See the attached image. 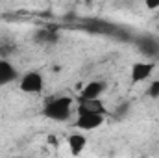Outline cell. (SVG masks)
I'll return each mask as SVG.
<instances>
[{
  "label": "cell",
  "mask_w": 159,
  "mask_h": 158,
  "mask_svg": "<svg viewBox=\"0 0 159 158\" xmlns=\"http://www.w3.org/2000/svg\"><path fill=\"white\" fill-rule=\"evenodd\" d=\"M11 158H28V156H11Z\"/></svg>",
  "instance_id": "cell-11"
},
{
  "label": "cell",
  "mask_w": 159,
  "mask_h": 158,
  "mask_svg": "<svg viewBox=\"0 0 159 158\" xmlns=\"http://www.w3.org/2000/svg\"><path fill=\"white\" fill-rule=\"evenodd\" d=\"M106 91V84L100 80H93L89 84H85L80 91V99L83 101H98L102 97V93Z\"/></svg>",
  "instance_id": "cell-5"
},
{
  "label": "cell",
  "mask_w": 159,
  "mask_h": 158,
  "mask_svg": "<svg viewBox=\"0 0 159 158\" xmlns=\"http://www.w3.org/2000/svg\"><path fill=\"white\" fill-rule=\"evenodd\" d=\"M154 69H156V65L152 62H137V63H133L131 65V73H129L131 75V82L133 84H139V82L148 80L152 77Z\"/></svg>",
  "instance_id": "cell-4"
},
{
  "label": "cell",
  "mask_w": 159,
  "mask_h": 158,
  "mask_svg": "<svg viewBox=\"0 0 159 158\" xmlns=\"http://www.w3.org/2000/svg\"><path fill=\"white\" fill-rule=\"evenodd\" d=\"M67 145H69V151H70L72 156H80L87 147V138L81 132H74L67 138Z\"/></svg>",
  "instance_id": "cell-6"
},
{
  "label": "cell",
  "mask_w": 159,
  "mask_h": 158,
  "mask_svg": "<svg viewBox=\"0 0 159 158\" xmlns=\"http://www.w3.org/2000/svg\"><path fill=\"white\" fill-rule=\"evenodd\" d=\"M44 87V78L39 71H28L26 75H22L20 78V91L28 93V95H35L41 93Z\"/></svg>",
  "instance_id": "cell-2"
},
{
  "label": "cell",
  "mask_w": 159,
  "mask_h": 158,
  "mask_svg": "<svg viewBox=\"0 0 159 158\" xmlns=\"http://www.w3.org/2000/svg\"><path fill=\"white\" fill-rule=\"evenodd\" d=\"M146 6H148L150 9H154V7H159V0H154V2H146Z\"/></svg>",
  "instance_id": "cell-10"
},
{
  "label": "cell",
  "mask_w": 159,
  "mask_h": 158,
  "mask_svg": "<svg viewBox=\"0 0 159 158\" xmlns=\"http://www.w3.org/2000/svg\"><path fill=\"white\" fill-rule=\"evenodd\" d=\"M148 97H152V99H157L159 97V80H154L150 86H148Z\"/></svg>",
  "instance_id": "cell-9"
},
{
  "label": "cell",
  "mask_w": 159,
  "mask_h": 158,
  "mask_svg": "<svg viewBox=\"0 0 159 158\" xmlns=\"http://www.w3.org/2000/svg\"><path fill=\"white\" fill-rule=\"evenodd\" d=\"M104 121H106V116H100V114H78L74 126L78 130H96L104 125Z\"/></svg>",
  "instance_id": "cell-3"
},
{
  "label": "cell",
  "mask_w": 159,
  "mask_h": 158,
  "mask_svg": "<svg viewBox=\"0 0 159 158\" xmlns=\"http://www.w3.org/2000/svg\"><path fill=\"white\" fill-rule=\"evenodd\" d=\"M157 30H159V22H157Z\"/></svg>",
  "instance_id": "cell-12"
},
{
  "label": "cell",
  "mask_w": 159,
  "mask_h": 158,
  "mask_svg": "<svg viewBox=\"0 0 159 158\" xmlns=\"http://www.w3.org/2000/svg\"><path fill=\"white\" fill-rule=\"evenodd\" d=\"M72 104L74 101L67 95H61V97H54L50 99L44 108H43V116L46 119H52V121H65V119L70 117V112H72Z\"/></svg>",
  "instance_id": "cell-1"
},
{
  "label": "cell",
  "mask_w": 159,
  "mask_h": 158,
  "mask_svg": "<svg viewBox=\"0 0 159 158\" xmlns=\"http://www.w3.org/2000/svg\"><path fill=\"white\" fill-rule=\"evenodd\" d=\"M78 114H100V116H106L107 110H106V106H104V102L100 99L98 101H83V99H80Z\"/></svg>",
  "instance_id": "cell-8"
},
{
  "label": "cell",
  "mask_w": 159,
  "mask_h": 158,
  "mask_svg": "<svg viewBox=\"0 0 159 158\" xmlns=\"http://www.w3.org/2000/svg\"><path fill=\"white\" fill-rule=\"evenodd\" d=\"M17 78H19V73H17L15 65L7 60H0V87L15 82Z\"/></svg>",
  "instance_id": "cell-7"
}]
</instances>
